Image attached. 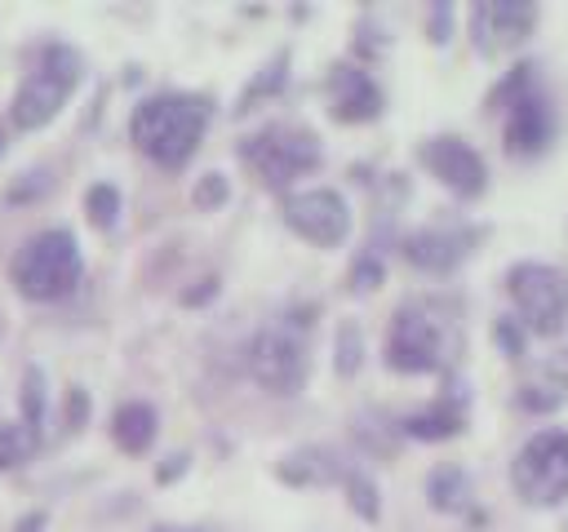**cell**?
<instances>
[{"label":"cell","mask_w":568,"mask_h":532,"mask_svg":"<svg viewBox=\"0 0 568 532\" xmlns=\"http://www.w3.org/2000/svg\"><path fill=\"white\" fill-rule=\"evenodd\" d=\"M204 124H209V102L200 93H155V98L138 102L129 133L155 164L178 168L195 155Z\"/></svg>","instance_id":"6da1fadb"},{"label":"cell","mask_w":568,"mask_h":532,"mask_svg":"<svg viewBox=\"0 0 568 532\" xmlns=\"http://www.w3.org/2000/svg\"><path fill=\"white\" fill-rule=\"evenodd\" d=\"M75 279H80V248H75L71 231H40L13 257V284L22 297L53 301V297L71 293Z\"/></svg>","instance_id":"7a4b0ae2"},{"label":"cell","mask_w":568,"mask_h":532,"mask_svg":"<svg viewBox=\"0 0 568 532\" xmlns=\"http://www.w3.org/2000/svg\"><path fill=\"white\" fill-rule=\"evenodd\" d=\"M75 80H80V53L67 49V44H49V49L40 53L36 71H31V75L18 84V93H13V106H9L13 124H18V129H40V124H49V120L58 115V106L71 98Z\"/></svg>","instance_id":"3957f363"},{"label":"cell","mask_w":568,"mask_h":532,"mask_svg":"<svg viewBox=\"0 0 568 532\" xmlns=\"http://www.w3.org/2000/svg\"><path fill=\"white\" fill-rule=\"evenodd\" d=\"M240 160L266 182V186H288L306 168L320 164V142L302 124H266L240 142Z\"/></svg>","instance_id":"277c9868"},{"label":"cell","mask_w":568,"mask_h":532,"mask_svg":"<svg viewBox=\"0 0 568 532\" xmlns=\"http://www.w3.org/2000/svg\"><path fill=\"white\" fill-rule=\"evenodd\" d=\"M493 106L506 111V124H501V137H506V151L510 155H532L550 142L555 133V111L550 102L532 89V66L519 62L493 93Z\"/></svg>","instance_id":"5b68a950"},{"label":"cell","mask_w":568,"mask_h":532,"mask_svg":"<svg viewBox=\"0 0 568 532\" xmlns=\"http://www.w3.org/2000/svg\"><path fill=\"white\" fill-rule=\"evenodd\" d=\"M510 479L528 505H559L568 497V430H537L515 452Z\"/></svg>","instance_id":"8992f818"},{"label":"cell","mask_w":568,"mask_h":532,"mask_svg":"<svg viewBox=\"0 0 568 532\" xmlns=\"http://www.w3.org/2000/svg\"><path fill=\"white\" fill-rule=\"evenodd\" d=\"M506 288H510V301L519 310V319L532 328V332H559L564 328V315H568V279L546 266V262H519L510 266L506 275Z\"/></svg>","instance_id":"52a82bcc"},{"label":"cell","mask_w":568,"mask_h":532,"mask_svg":"<svg viewBox=\"0 0 568 532\" xmlns=\"http://www.w3.org/2000/svg\"><path fill=\"white\" fill-rule=\"evenodd\" d=\"M444 328L430 310H417V306H404L395 310L390 319V332H386V364L399 368V372H426V368H439L444 364Z\"/></svg>","instance_id":"ba28073f"},{"label":"cell","mask_w":568,"mask_h":532,"mask_svg":"<svg viewBox=\"0 0 568 532\" xmlns=\"http://www.w3.org/2000/svg\"><path fill=\"white\" fill-rule=\"evenodd\" d=\"M248 372L271 395H297L306 381V346L284 328H262L248 341Z\"/></svg>","instance_id":"9c48e42d"},{"label":"cell","mask_w":568,"mask_h":532,"mask_svg":"<svg viewBox=\"0 0 568 532\" xmlns=\"http://www.w3.org/2000/svg\"><path fill=\"white\" fill-rule=\"evenodd\" d=\"M284 222L311 244H342L351 231V208L333 186H311L284 195Z\"/></svg>","instance_id":"30bf717a"},{"label":"cell","mask_w":568,"mask_h":532,"mask_svg":"<svg viewBox=\"0 0 568 532\" xmlns=\"http://www.w3.org/2000/svg\"><path fill=\"white\" fill-rule=\"evenodd\" d=\"M417 155H422V164H426L448 191H457V195H479V191H484L488 168H484V155H479L470 142H462V137H453V133H439V137H426Z\"/></svg>","instance_id":"8fae6325"},{"label":"cell","mask_w":568,"mask_h":532,"mask_svg":"<svg viewBox=\"0 0 568 532\" xmlns=\"http://www.w3.org/2000/svg\"><path fill=\"white\" fill-rule=\"evenodd\" d=\"M532 22H537V4H528V0H479L470 9V35L484 53L524 44Z\"/></svg>","instance_id":"7c38bea8"},{"label":"cell","mask_w":568,"mask_h":532,"mask_svg":"<svg viewBox=\"0 0 568 532\" xmlns=\"http://www.w3.org/2000/svg\"><path fill=\"white\" fill-rule=\"evenodd\" d=\"M328 98L337 120H373L382 111V89L373 84V75L346 62L328 71Z\"/></svg>","instance_id":"4fadbf2b"},{"label":"cell","mask_w":568,"mask_h":532,"mask_svg":"<svg viewBox=\"0 0 568 532\" xmlns=\"http://www.w3.org/2000/svg\"><path fill=\"white\" fill-rule=\"evenodd\" d=\"M466 235L462 231H413L408 239H404V257L413 262V266H422V270H448V266H457L462 257H466Z\"/></svg>","instance_id":"5bb4252c"},{"label":"cell","mask_w":568,"mask_h":532,"mask_svg":"<svg viewBox=\"0 0 568 532\" xmlns=\"http://www.w3.org/2000/svg\"><path fill=\"white\" fill-rule=\"evenodd\" d=\"M111 439L124 448V452H142L151 439H155V408L133 399V403H120L115 417H111Z\"/></svg>","instance_id":"9a60e30c"},{"label":"cell","mask_w":568,"mask_h":532,"mask_svg":"<svg viewBox=\"0 0 568 532\" xmlns=\"http://www.w3.org/2000/svg\"><path fill=\"white\" fill-rule=\"evenodd\" d=\"M337 474H342V466L328 448H297L293 457L280 461V479H288V483H328Z\"/></svg>","instance_id":"2e32d148"},{"label":"cell","mask_w":568,"mask_h":532,"mask_svg":"<svg viewBox=\"0 0 568 532\" xmlns=\"http://www.w3.org/2000/svg\"><path fill=\"white\" fill-rule=\"evenodd\" d=\"M404 430H408L413 439H448V434L462 430V408H457L453 399H439L435 408L404 417Z\"/></svg>","instance_id":"e0dca14e"},{"label":"cell","mask_w":568,"mask_h":532,"mask_svg":"<svg viewBox=\"0 0 568 532\" xmlns=\"http://www.w3.org/2000/svg\"><path fill=\"white\" fill-rule=\"evenodd\" d=\"M426 492H430V505L457 510V505L466 501V474H462V466H439V470H430Z\"/></svg>","instance_id":"ac0fdd59"},{"label":"cell","mask_w":568,"mask_h":532,"mask_svg":"<svg viewBox=\"0 0 568 532\" xmlns=\"http://www.w3.org/2000/svg\"><path fill=\"white\" fill-rule=\"evenodd\" d=\"M40 443V430L27 426V421H0V466H18L36 452Z\"/></svg>","instance_id":"d6986e66"},{"label":"cell","mask_w":568,"mask_h":532,"mask_svg":"<svg viewBox=\"0 0 568 532\" xmlns=\"http://www.w3.org/2000/svg\"><path fill=\"white\" fill-rule=\"evenodd\" d=\"M284 75H288V53H275V58H271V62H266V66L257 71V80H253V84H248V89L240 93V106H235V111H248V106H253L257 98L275 93V89L284 84Z\"/></svg>","instance_id":"ffe728a7"},{"label":"cell","mask_w":568,"mask_h":532,"mask_svg":"<svg viewBox=\"0 0 568 532\" xmlns=\"http://www.w3.org/2000/svg\"><path fill=\"white\" fill-rule=\"evenodd\" d=\"M84 208H89V222L93 226H111L120 217V191L111 182H93L89 195H84Z\"/></svg>","instance_id":"44dd1931"},{"label":"cell","mask_w":568,"mask_h":532,"mask_svg":"<svg viewBox=\"0 0 568 532\" xmlns=\"http://www.w3.org/2000/svg\"><path fill=\"white\" fill-rule=\"evenodd\" d=\"M564 390H568V381H564V377L524 381V386H519V403H524V408H532V412H546V408H555V403L564 399Z\"/></svg>","instance_id":"7402d4cb"},{"label":"cell","mask_w":568,"mask_h":532,"mask_svg":"<svg viewBox=\"0 0 568 532\" xmlns=\"http://www.w3.org/2000/svg\"><path fill=\"white\" fill-rule=\"evenodd\" d=\"M364 359V337H359V324L355 319H342L337 324V372L351 377Z\"/></svg>","instance_id":"603a6c76"},{"label":"cell","mask_w":568,"mask_h":532,"mask_svg":"<svg viewBox=\"0 0 568 532\" xmlns=\"http://www.w3.org/2000/svg\"><path fill=\"white\" fill-rule=\"evenodd\" d=\"M22 421L27 426L44 421V372L40 368H27V377H22Z\"/></svg>","instance_id":"cb8c5ba5"},{"label":"cell","mask_w":568,"mask_h":532,"mask_svg":"<svg viewBox=\"0 0 568 532\" xmlns=\"http://www.w3.org/2000/svg\"><path fill=\"white\" fill-rule=\"evenodd\" d=\"M346 492H351V510H355V514L377 519V488H373V479H368V474L351 470V474H346Z\"/></svg>","instance_id":"d4e9b609"},{"label":"cell","mask_w":568,"mask_h":532,"mask_svg":"<svg viewBox=\"0 0 568 532\" xmlns=\"http://www.w3.org/2000/svg\"><path fill=\"white\" fill-rule=\"evenodd\" d=\"M191 200H195V208H213V204H222V200H226V177H222V173H204V177L195 182Z\"/></svg>","instance_id":"484cf974"},{"label":"cell","mask_w":568,"mask_h":532,"mask_svg":"<svg viewBox=\"0 0 568 532\" xmlns=\"http://www.w3.org/2000/svg\"><path fill=\"white\" fill-rule=\"evenodd\" d=\"M377 284H382V262H377L373 253L355 257V266H351V288L368 293V288H377Z\"/></svg>","instance_id":"4316f807"},{"label":"cell","mask_w":568,"mask_h":532,"mask_svg":"<svg viewBox=\"0 0 568 532\" xmlns=\"http://www.w3.org/2000/svg\"><path fill=\"white\" fill-rule=\"evenodd\" d=\"M493 337L501 341V350H506L510 359H519V355H524V332H519V324H515V319H506V315H501V319H497V328H493Z\"/></svg>","instance_id":"83f0119b"},{"label":"cell","mask_w":568,"mask_h":532,"mask_svg":"<svg viewBox=\"0 0 568 532\" xmlns=\"http://www.w3.org/2000/svg\"><path fill=\"white\" fill-rule=\"evenodd\" d=\"M84 417H89V395L80 386H71L67 390V426H80Z\"/></svg>","instance_id":"f1b7e54d"},{"label":"cell","mask_w":568,"mask_h":532,"mask_svg":"<svg viewBox=\"0 0 568 532\" xmlns=\"http://www.w3.org/2000/svg\"><path fill=\"white\" fill-rule=\"evenodd\" d=\"M444 31H448V4H439L430 13V40H444Z\"/></svg>","instance_id":"f546056e"},{"label":"cell","mask_w":568,"mask_h":532,"mask_svg":"<svg viewBox=\"0 0 568 532\" xmlns=\"http://www.w3.org/2000/svg\"><path fill=\"white\" fill-rule=\"evenodd\" d=\"M217 288V279H200V288H191V293H182V301H204L209 293Z\"/></svg>","instance_id":"4dcf8cb0"},{"label":"cell","mask_w":568,"mask_h":532,"mask_svg":"<svg viewBox=\"0 0 568 532\" xmlns=\"http://www.w3.org/2000/svg\"><path fill=\"white\" fill-rule=\"evenodd\" d=\"M186 470V457H169L164 466H160V479H173V474H182Z\"/></svg>","instance_id":"1f68e13d"},{"label":"cell","mask_w":568,"mask_h":532,"mask_svg":"<svg viewBox=\"0 0 568 532\" xmlns=\"http://www.w3.org/2000/svg\"><path fill=\"white\" fill-rule=\"evenodd\" d=\"M44 528V514H27L22 523H18V532H40Z\"/></svg>","instance_id":"d6a6232c"},{"label":"cell","mask_w":568,"mask_h":532,"mask_svg":"<svg viewBox=\"0 0 568 532\" xmlns=\"http://www.w3.org/2000/svg\"><path fill=\"white\" fill-rule=\"evenodd\" d=\"M151 532H191V528H169V523H160V528H151Z\"/></svg>","instance_id":"836d02e7"},{"label":"cell","mask_w":568,"mask_h":532,"mask_svg":"<svg viewBox=\"0 0 568 532\" xmlns=\"http://www.w3.org/2000/svg\"><path fill=\"white\" fill-rule=\"evenodd\" d=\"M0 146H4V129H0Z\"/></svg>","instance_id":"e575fe53"}]
</instances>
